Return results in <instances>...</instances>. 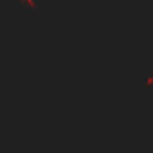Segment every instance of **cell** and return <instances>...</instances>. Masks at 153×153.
I'll list each match as a JSON object with an SVG mask.
<instances>
[{"label": "cell", "instance_id": "obj_1", "mask_svg": "<svg viewBox=\"0 0 153 153\" xmlns=\"http://www.w3.org/2000/svg\"><path fill=\"white\" fill-rule=\"evenodd\" d=\"M0 131H2V124H0Z\"/></svg>", "mask_w": 153, "mask_h": 153}]
</instances>
